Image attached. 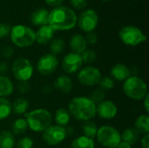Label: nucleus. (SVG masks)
Segmentation results:
<instances>
[{
  "label": "nucleus",
  "instance_id": "obj_18",
  "mask_svg": "<svg viewBox=\"0 0 149 148\" xmlns=\"http://www.w3.org/2000/svg\"><path fill=\"white\" fill-rule=\"evenodd\" d=\"M53 85L57 90H59L61 92L65 94L70 93L73 87L71 78L66 75H60L59 77H58L55 79Z\"/></svg>",
  "mask_w": 149,
  "mask_h": 148
},
{
  "label": "nucleus",
  "instance_id": "obj_38",
  "mask_svg": "<svg viewBox=\"0 0 149 148\" xmlns=\"http://www.w3.org/2000/svg\"><path fill=\"white\" fill-rule=\"evenodd\" d=\"M14 53V50L12 47L9 46V45H6L4 47H3L2 49V56L4 58H10L12 57Z\"/></svg>",
  "mask_w": 149,
  "mask_h": 148
},
{
  "label": "nucleus",
  "instance_id": "obj_31",
  "mask_svg": "<svg viewBox=\"0 0 149 148\" xmlns=\"http://www.w3.org/2000/svg\"><path fill=\"white\" fill-rule=\"evenodd\" d=\"M81 59L83 64H92L93 63L96 58H97V54L96 52L92 50V49H86V51H84L81 54H80Z\"/></svg>",
  "mask_w": 149,
  "mask_h": 148
},
{
  "label": "nucleus",
  "instance_id": "obj_23",
  "mask_svg": "<svg viewBox=\"0 0 149 148\" xmlns=\"http://www.w3.org/2000/svg\"><path fill=\"white\" fill-rule=\"evenodd\" d=\"M71 120V115L68 112V110L65 108H58L55 112V116H54V120L56 124L59 126L65 127L67 126Z\"/></svg>",
  "mask_w": 149,
  "mask_h": 148
},
{
  "label": "nucleus",
  "instance_id": "obj_33",
  "mask_svg": "<svg viewBox=\"0 0 149 148\" xmlns=\"http://www.w3.org/2000/svg\"><path fill=\"white\" fill-rule=\"evenodd\" d=\"M98 85H100V88L103 91H108L114 87V80L112 78L106 76L100 79Z\"/></svg>",
  "mask_w": 149,
  "mask_h": 148
},
{
  "label": "nucleus",
  "instance_id": "obj_1",
  "mask_svg": "<svg viewBox=\"0 0 149 148\" xmlns=\"http://www.w3.org/2000/svg\"><path fill=\"white\" fill-rule=\"evenodd\" d=\"M77 24L75 12L65 6H58L49 12L48 25L54 31H68Z\"/></svg>",
  "mask_w": 149,
  "mask_h": 148
},
{
  "label": "nucleus",
  "instance_id": "obj_26",
  "mask_svg": "<svg viewBox=\"0 0 149 148\" xmlns=\"http://www.w3.org/2000/svg\"><path fill=\"white\" fill-rule=\"evenodd\" d=\"M134 128L139 133L148 134L149 133V117L148 115H140L134 122Z\"/></svg>",
  "mask_w": 149,
  "mask_h": 148
},
{
  "label": "nucleus",
  "instance_id": "obj_7",
  "mask_svg": "<svg viewBox=\"0 0 149 148\" xmlns=\"http://www.w3.org/2000/svg\"><path fill=\"white\" fill-rule=\"evenodd\" d=\"M11 72L14 78L19 82H28L33 75L34 69L28 58H18L13 62Z\"/></svg>",
  "mask_w": 149,
  "mask_h": 148
},
{
  "label": "nucleus",
  "instance_id": "obj_42",
  "mask_svg": "<svg viewBox=\"0 0 149 148\" xmlns=\"http://www.w3.org/2000/svg\"><path fill=\"white\" fill-rule=\"evenodd\" d=\"M8 71V65L5 62L0 63V75H4Z\"/></svg>",
  "mask_w": 149,
  "mask_h": 148
},
{
  "label": "nucleus",
  "instance_id": "obj_13",
  "mask_svg": "<svg viewBox=\"0 0 149 148\" xmlns=\"http://www.w3.org/2000/svg\"><path fill=\"white\" fill-rule=\"evenodd\" d=\"M83 65V62L79 54L74 52L67 53L62 60V69L67 74H73L78 72Z\"/></svg>",
  "mask_w": 149,
  "mask_h": 148
},
{
  "label": "nucleus",
  "instance_id": "obj_44",
  "mask_svg": "<svg viewBox=\"0 0 149 148\" xmlns=\"http://www.w3.org/2000/svg\"><path fill=\"white\" fill-rule=\"evenodd\" d=\"M117 148H132V146L131 145H129L128 143H127V142H124V141H120V144L118 145V147Z\"/></svg>",
  "mask_w": 149,
  "mask_h": 148
},
{
  "label": "nucleus",
  "instance_id": "obj_39",
  "mask_svg": "<svg viewBox=\"0 0 149 148\" xmlns=\"http://www.w3.org/2000/svg\"><path fill=\"white\" fill-rule=\"evenodd\" d=\"M30 84L28 82H19L17 85V90L20 93H27L30 91Z\"/></svg>",
  "mask_w": 149,
  "mask_h": 148
},
{
  "label": "nucleus",
  "instance_id": "obj_12",
  "mask_svg": "<svg viewBox=\"0 0 149 148\" xmlns=\"http://www.w3.org/2000/svg\"><path fill=\"white\" fill-rule=\"evenodd\" d=\"M58 66V58L52 54L48 53L43 55L37 64V70L38 72L44 76H48L52 74Z\"/></svg>",
  "mask_w": 149,
  "mask_h": 148
},
{
  "label": "nucleus",
  "instance_id": "obj_30",
  "mask_svg": "<svg viewBox=\"0 0 149 148\" xmlns=\"http://www.w3.org/2000/svg\"><path fill=\"white\" fill-rule=\"evenodd\" d=\"M50 43V50L52 54L56 56L63 51L65 48V41L62 38H54Z\"/></svg>",
  "mask_w": 149,
  "mask_h": 148
},
{
  "label": "nucleus",
  "instance_id": "obj_4",
  "mask_svg": "<svg viewBox=\"0 0 149 148\" xmlns=\"http://www.w3.org/2000/svg\"><path fill=\"white\" fill-rule=\"evenodd\" d=\"M123 92L127 98L136 101H142L148 95L146 82L138 76H130L124 81Z\"/></svg>",
  "mask_w": 149,
  "mask_h": 148
},
{
  "label": "nucleus",
  "instance_id": "obj_27",
  "mask_svg": "<svg viewBox=\"0 0 149 148\" xmlns=\"http://www.w3.org/2000/svg\"><path fill=\"white\" fill-rule=\"evenodd\" d=\"M11 129H12V133L15 135H21V134L24 133L28 129V125H27L26 120L23 119V118H19V119L16 120L12 123Z\"/></svg>",
  "mask_w": 149,
  "mask_h": 148
},
{
  "label": "nucleus",
  "instance_id": "obj_22",
  "mask_svg": "<svg viewBox=\"0 0 149 148\" xmlns=\"http://www.w3.org/2000/svg\"><path fill=\"white\" fill-rule=\"evenodd\" d=\"M16 145L13 133L8 130L0 132V148H14Z\"/></svg>",
  "mask_w": 149,
  "mask_h": 148
},
{
  "label": "nucleus",
  "instance_id": "obj_11",
  "mask_svg": "<svg viewBox=\"0 0 149 148\" xmlns=\"http://www.w3.org/2000/svg\"><path fill=\"white\" fill-rule=\"evenodd\" d=\"M99 17L94 10L88 9L84 10L79 17H77V24L79 27L85 32H91L95 30L98 25Z\"/></svg>",
  "mask_w": 149,
  "mask_h": 148
},
{
  "label": "nucleus",
  "instance_id": "obj_35",
  "mask_svg": "<svg viewBox=\"0 0 149 148\" xmlns=\"http://www.w3.org/2000/svg\"><path fill=\"white\" fill-rule=\"evenodd\" d=\"M10 30L11 28L8 24L1 23L0 24V38L8 37L10 33Z\"/></svg>",
  "mask_w": 149,
  "mask_h": 148
},
{
  "label": "nucleus",
  "instance_id": "obj_37",
  "mask_svg": "<svg viewBox=\"0 0 149 148\" xmlns=\"http://www.w3.org/2000/svg\"><path fill=\"white\" fill-rule=\"evenodd\" d=\"M72 5L77 10H82L86 7L87 0H70Z\"/></svg>",
  "mask_w": 149,
  "mask_h": 148
},
{
  "label": "nucleus",
  "instance_id": "obj_41",
  "mask_svg": "<svg viewBox=\"0 0 149 148\" xmlns=\"http://www.w3.org/2000/svg\"><path fill=\"white\" fill-rule=\"evenodd\" d=\"M64 2V0H45V3L52 7H58Z\"/></svg>",
  "mask_w": 149,
  "mask_h": 148
},
{
  "label": "nucleus",
  "instance_id": "obj_15",
  "mask_svg": "<svg viewBox=\"0 0 149 148\" xmlns=\"http://www.w3.org/2000/svg\"><path fill=\"white\" fill-rule=\"evenodd\" d=\"M110 75L114 80L125 81L131 76V72L127 65H126L125 64L118 63L111 68Z\"/></svg>",
  "mask_w": 149,
  "mask_h": 148
},
{
  "label": "nucleus",
  "instance_id": "obj_21",
  "mask_svg": "<svg viewBox=\"0 0 149 148\" xmlns=\"http://www.w3.org/2000/svg\"><path fill=\"white\" fill-rule=\"evenodd\" d=\"M121 140L128 143L129 145H134L140 140V133L134 127H127L120 134Z\"/></svg>",
  "mask_w": 149,
  "mask_h": 148
},
{
  "label": "nucleus",
  "instance_id": "obj_29",
  "mask_svg": "<svg viewBox=\"0 0 149 148\" xmlns=\"http://www.w3.org/2000/svg\"><path fill=\"white\" fill-rule=\"evenodd\" d=\"M86 123H85L83 126L84 136L93 140L96 137V134L98 132V126L94 122H92V121H86Z\"/></svg>",
  "mask_w": 149,
  "mask_h": 148
},
{
  "label": "nucleus",
  "instance_id": "obj_3",
  "mask_svg": "<svg viewBox=\"0 0 149 148\" xmlns=\"http://www.w3.org/2000/svg\"><path fill=\"white\" fill-rule=\"evenodd\" d=\"M25 116L28 128L35 133H43L52 125V113L45 108L34 109L25 114Z\"/></svg>",
  "mask_w": 149,
  "mask_h": 148
},
{
  "label": "nucleus",
  "instance_id": "obj_5",
  "mask_svg": "<svg viewBox=\"0 0 149 148\" xmlns=\"http://www.w3.org/2000/svg\"><path fill=\"white\" fill-rule=\"evenodd\" d=\"M11 42L17 47H28L34 44L36 41L35 31L28 26L18 24L15 25L10 30Z\"/></svg>",
  "mask_w": 149,
  "mask_h": 148
},
{
  "label": "nucleus",
  "instance_id": "obj_34",
  "mask_svg": "<svg viewBox=\"0 0 149 148\" xmlns=\"http://www.w3.org/2000/svg\"><path fill=\"white\" fill-rule=\"evenodd\" d=\"M15 146L16 148H33L34 141L31 138L25 136L21 138Z\"/></svg>",
  "mask_w": 149,
  "mask_h": 148
},
{
  "label": "nucleus",
  "instance_id": "obj_45",
  "mask_svg": "<svg viewBox=\"0 0 149 148\" xmlns=\"http://www.w3.org/2000/svg\"><path fill=\"white\" fill-rule=\"evenodd\" d=\"M102 1H104V2H109V1H112V0H102Z\"/></svg>",
  "mask_w": 149,
  "mask_h": 148
},
{
  "label": "nucleus",
  "instance_id": "obj_24",
  "mask_svg": "<svg viewBox=\"0 0 149 148\" xmlns=\"http://www.w3.org/2000/svg\"><path fill=\"white\" fill-rule=\"evenodd\" d=\"M71 148H95V142L93 139L81 135L72 140Z\"/></svg>",
  "mask_w": 149,
  "mask_h": 148
},
{
  "label": "nucleus",
  "instance_id": "obj_28",
  "mask_svg": "<svg viewBox=\"0 0 149 148\" xmlns=\"http://www.w3.org/2000/svg\"><path fill=\"white\" fill-rule=\"evenodd\" d=\"M11 103L6 98H0V120L7 119L11 113Z\"/></svg>",
  "mask_w": 149,
  "mask_h": 148
},
{
  "label": "nucleus",
  "instance_id": "obj_36",
  "mask_svg": "<svg viewBox=\"0 0 149 148\" xmlns=\"http://www.w3.org/2000/svg\"><path fill=\"white\" fill-rule=\"evenodd\" d=\"M86 41L87 44H95L98 41V36L94 31H91V32H87L86 36L85 37Z\"/></svg>",
  "mask_w": 149,
  "mask_h": 148
},
{
  "label": "nucleus",
  "instance_id": "obj_14",
  "mask_svg": "<svg viewBox=\"0 0 149 148\" xmlns=\"http://www.w3.org/2000/svg\"><path fill=\"white\" fill-rule=\"evenodd\" d=\"M118 107L111 100H104L96 106V115L102 120H112L116 117Z\"/></svg>",
  "mask_w": 149,
  "mask_h": 148
},
{
  "label": "nucleus",
  "instance_id": "obj_9",
  "mask_svg": "<svg viewBox=\"0 0 149 148\" xmlns=\"http://www.w3.org/2000/svg\"><path fill=\"white\" fill-rule=\"evenodd\" d=\"M78 80L84 86H94L99 84L102 78L100 71L93 65H87L78 72Z\"/></svg>",
  "mask_w": 149,
  "mask_h": 148
},
{
  "label": "nucleus",
  "instance_id": "obj_17",
  "mask_svg": "<svg viewBox=\"0 0 149 148\" xmlns=\"http://www.w3.org/2000/svg\"><path fill=\"white\" fill-rule=\"evenodd\" d=\"M70 48L72 49V52L77 54H81L84 51L86 50L87 43L86 38L81 34H74L70 39Z\"/></svg>",
  "mask_w": 149,
  "mask_h": 148
},
{
  "label": "nucleus",
  "instance_id": "obj_10",
  "mask_svg": "<svg viewBox=\"0 0 149 148\" xmlns=\"http://www.w3.org/2000/svg\"><path fill=\"white\" fill-rule=\"evenodd\" d=\"M67 137L65 127L58 125H51L42 133L43 140L49 146H58Z\"/></svg>",
  "mask_w": 149,
  "mask_h": 148
},
{
  "label": "nucleus",
  "instance_id": "obj_6",
  "mask_svg": "<svg viewBox=\"0 0 149 148\" xmlns=\"http://www.w3.org/2000/svg\"><path fill=\"white\" fill-rule=\"evenodd\" d=\"M97 140L105 148H117L121 141L120 132L112 126H102L98 128Z\"/></svg>",
  "mask_w": 149,
  "mask_h": 148
},
{
  "label": "nucleus",
  "instance_id": "obj_16",
  "mask_svg": "<svg viewBox=\"0 0 149 148\" xmlns=\"http://www.w3.org/2000/svg\"><path fill=\"white\" fill-rule=\"evenodd\" d=\"M36 33V41L39 44H47L52 39L55 31L48 24L40 26Z\"/></svg>",
  "mask_w": 149,
  "mask_h": 148
},
{
  "label": "nucleus",
  "instance_id": "obj_19",
  "mask_svg": "<svg viewBox=\"0 0 149 148\" xmlns=\"http://www.w3.org/2000/svg\"><path fill=\"white\" fill-rule=\"evenodd\" d=\"M49 11L45 9H38L31 15V21L34 25L43 26L48 24Z\"/></svg>",
  "mask_w": 149,
  "mask_h": 148
},
{
  "label": "nucleus",
  "instance_id": "obj_25",
  "mask_svg": "<svg viewBox=\"0 0 149 148\" xmlns=\"http://www.w3.org/2000/svg\"><path fill=\"white\" fill-rule=\"evenodd\" d=\"M29 101L24 98H18L11 104V110L16 115L24 114L29 108Z\"/></svg>",
  "mask_w": 149,
  "mask_h": 148
},
{
  "label": "nucleus",
  "instance_id": "obj_32",
  "mask_svg": "<svg viewBox=\"0 0 149 148\" xmlns=\"http://www.w3.org/2000/svg\"><path fill=\"white\" fill-rule=\"evenodd\" d=\"M105 97H106V93L105 91H103L100 88L95 89L90 95V99L97 106L98 104L101 103L102 101L105 100Z\"/></svg>",
  "mask_w": 149,
  "mask_h": 148
},
{
  "label": "nucleus",
  "instance_id": "obj_8",
  "mask_svg": "<svg viewBox=\"0 0 149 148\" xmlns=\"http://www.w3.org/2000/svg\"><path fill=\"white\" fill-rule=\"evenodd\" d=\"M119 37L125 44L129 46H137L147 40L146 35L139 28L133 25L122 27L119 31Z\"/></svg>",
  "mask_w": 149,
  "mask_h": 148
},
{
  "label": "nucleus",
  "instance_id": "obj_40",
  "mask_svg": "<svg viewBox=\"0 0 149 148\" xmlns=\"http://www.w3.org/2000/svg\"><path fill=\"white\" fill-rule=\"evenodd\" d=\"M141 148H149V134H145L141 140Z\"/></svg>",
  "mask_w": 149,
  "mask_h": 148
},
{
  "label": "nucleus",
  "instance_id": "obj_20",
  "mask_svg": "<svg viewBox=\"0 0 149 148\" xmlns=\"http://www.w3.org/2000/svg\"><path fill=\"white\" fill-rule=\"evenodd\" d=\"M14 85L12 81L5 75H0V98H6L12 94Z\"/></svg>",
  "mask_w": 149,
  "mask_h": 148
},
{
  "label": "nucleus",
  "instance_id": "obj_43",
  "mask_svg": "<svg viewBox=\"0 0 149 148\" xmlns=\"http://www.w3.org/2000/svg\"><path fill=\"white\" fill-rule=\"evenodd\" d=\"M148 99H149V95H148L143 100H142V102H143V106H144V109H145V112L147 113H149V103H148Z\"/></svg>",
  "mask_w": 149,
  "mask_h": 148
},
{
  "label": "nucleus",
  "instance_id": "obj_2",
  "mask_svg": "<svg viewBox=\"0 0 149 148\" xmlns=\"http://www.w3.org/2000/svg\"><path fill=\"white\" fill-rule=\"evenodd\" d=\"M71 116L79 121H89L96 116V105L85 96L73 98L68 105Z\"/></svg>",
  "mask_w": 149,
  "mask_h": 148
}]
</instances>
